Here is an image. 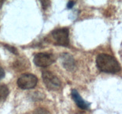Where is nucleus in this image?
<instances>
[{
  "label": "nucleus",
  "mask_w": 122,
  "mask_h": 114,
  "mask_svg": "<svg viewBox=\"0 0 122 114\" xmlns=\"http://www.w3.org/2000/svg\"><path fill=\"white\" fill-rule=\"evenodd\" d=\"M5 74L4 70L0 66V80L3 78L5 77Z\"/></svg>",
  "instance_id": "12"
},
{
  "label": "nucleus",
  "mask_w": 122,
  "mask_h": 114,
  "mask_svg": "<svg viewBox=\"0 0 122 114\" xmlns=\"http://www.w3.org/2000/svg\"><path fill=\"white\" fill-rule=\"evenodd\" d=\"M96 62L98 68L102 72L115 74L121 70L117 60L112 56L106 53L98 55L97 57Z\"/></svg>",
  "instance_id": "1"
},
{
  "label": "nucleus",
  "mask_w": 122,
  "mask_h": 114,
  "mask_svg": "<svg viewBox=\"0 0 122 114\" xmlns=\"http://www.w3.org/2000/svg\"><path fill=\"white\" fill-rule=\"evenodd\" d=\"M52 36L57 45L67 46L69 44V30L66 27L58 28L52 32Z\"/></svg>",
  "instance_id": "2"
},
{
  "label": "nucleus",
  "mask_w": 122,
  "mask_h": 114,
  "mask_svg": "<svg viewBox=\"0 0 122 114\" xmlns=\"http://www.w3.org/2000/svg\"><path fill=\"white\" fill-rule=\"evenodd\" d=\"M38 78L32 74H23L17 81L18 86L21 89H31L38 83Z\"/></svg>",
  "instance_id": "4"
},
{
  "label": "nucleus",
  "mask_w": 122,
  "mask_h": 114,
  "mask_svg": "<svg viewBox=\"0 0 122 114\" xmlns=\"http://www.w3.org/2000/svg\"><path fill=\"white\" fill-rule=\"evenodd\" d=\"M33 114H51V113L45 108H38L34 110Z\"/></svg>",
  "instance_id": "9"
},
{
  "label": "nucleus",
  "mask_w": 122,
  "mask_h": 114,
  "mask_svg": "<svg viewBox=\"0 0 122 114\" xmlns=\"http://www.w3.org/2000/svg\"><path fill=\"white\" fill-rule=\"evenodd\" d=\"M5 46L6 48H7V49H8L10 51H11L12 53H15V54H17V49L14 47L10 46H9V45H5Z\"/></svg>",
  "instance_id": "10"
},
{
  "label": "nucleus",
  "mask_w": 122,
  "mask_h": 114,
  "mask_svg": "<svg viewBox=\"0 0 122 114\" xmlns=\"http://www.w3.org/2000/svg\"><path fill=\"white\" fill-rule=\"evenodd\" d=\"M4 3V1H0V6L2 5V4Z\"/></svg>",
  "instance_id": "14"
},
{
  "label": "nucleus",
  "mask_w": 122,
  "mask_h": 114,
  "mask_svg": "<svg viewBox=\"0 0 122 114\" xmlns=\"http://www.w3.org/2000/svg\"><path fill=\"white\" fill-rule=\"evenodd\" d=\"M9 94V89L5 84H0V102L6 99Z\"/></svg>",
  "instance_id": "7"
},
{
  "label": "nucleus",
  "mask_w": 122,
  "mask_h": 114,
  "mask_svg": "<svg viewBox=\"0 0 122 114\" xmlns=\"http://www.w3.org/2000/svg\"><path fill=\"white\" fill-rule=\"evenodd\" d=\"M42 79L45 86L50 90H57L60 88L61 83L59 78L51 71H44Z\"/></svg>",
  "instance_id": "3"
},
{
  "label": "nucleus",
  "mask_w": 122,
  "mask_h": 114,
  "mask_svg": "<svg viewBox=\"0 0 122 114\" xmlns=\"http://www.w3.org/2000/svg\"><path fill=\"white\" fill-rule=\"evenodd\" d=\"M71 97H72V99L75 101L76 104H77V106L79 108L82 109H83V110L88 109L89 108V103H87L86 101H85L82 99V97H81L79 93L77 92V90H75V89L72 90L71 93Z\"/></svg>",
  "instance_id": "6"
},
{
  "label": "nucleus",
  "mask_w": 122,
  "mask_h": 114,
  "mask_svg": "<svg viewBox=\"0 0 122 114\" xmlns=\"http://www.w3.org/2000/svg\"><path fill=\"white\" fill-rule=\"evenodd\" d=\"M56 61V57L52 53L40 52L35 55L33 59L34 64L39 67H46L51 65Z\"/></svg>",
  "instance_id": "5"
},
{
  "label": "nucleus",
  "mask_w": 122,
  "mask_h": 114,
  "mask_svg": "<svg viewBox=\"0 0 122 114\" xmlns=\"http://www.w3.org/2000/svg\"><path fill=\"white\" fill-rule=\"evenodd\" d=\"M68 58H67L66 54H64V57H63V62H64L65 65L64 66L66 67H73L74 64V61L73 60L72 58L70 57V55H69V57H67ZM64 66V67H65Z\"/></svg>",
  "instance_id": "8"
},
{
  "label": "nucleus",
  "mask_w": 122,
  "mask_h": 114,
  "mask_svg": "<svg viewBox=\"0 0 122 114\" xmlns=\"http://www.w3.org/2000/svg\"><path fill=\"white\" fill-rule=\"evenodd\" d=\"M42 3V7L44 8V10L46 9L47 7H48L50 5V1H41Z\"/></svg>",
  "instance_id": "11"
},
{
  "label": "nucleus",
  "mask_w": 122,
  "mask_h": 114,
  "mask_svg": "<svg viewBox=\"0 0 122 114\" xmlns=\"http://www.w3.org/2000/svg\"><path fill=\"white\" fill-rule=\"evenodd\" d=\"M75 5V2L74 1H69L68 2L67 5V7L68 8H71Z\"/></svg>",
  "instance_id": "13"
}]
</instances>
